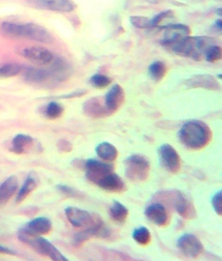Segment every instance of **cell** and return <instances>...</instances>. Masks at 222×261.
Masks as SVG:
<instances>
[{"mask_svg":"<svg viewBox=\"0 0 222 261\" xmlns=\"http://www.w3.org/2000/svg\"><path fill=\"white\" fill-rule=\"evenodd\" d=\"M212 133L207 124L198 120L186 122L179 132L181 142L188 149H204L211 142Z\"/></svg>","mask_w":222,"mask_h":261,"instance_id":"6da1fadb","label":"cell"},{"mask_svg":"<svg viewBox=\"0 0 222 261\" xmlns=\"http://www.w3.org/2000/svg\"><path fill=\"white\" fill-rule=\"evenodd\" d=\"M216 43V40L212 37L188 35L167 48L181 57L200 62L205 58L208 49Z\"/></svg>","mask_w":222,"mask_h":261,"instance_id":"7a4b0ae2","label":"cell"},{"mask_svg":"<svg viewBox=\"0 0 222 261\" xmlns=\"http://www.w3.org/2000/svg\"><path fill=\"white\" fill-rule=\"evenodd\" d=\"M18 238L19 241L40 255L46 256L53 260H67V258L51 242L40 236H30L18 231Z\"/></svg>","mask_w":222,"mask_h":261,"instance_id":"3957f363","label":"cell"},{"mask_svg":"<svg viewBox=\"0 0 222 261\" xmlns=\"http://www.w3.org/2000/svg\"><path fill=\"white\" fill-rule=\"evenodd\" d=\"M157 198L165 200L176 209L177 213L185 220H193L196 217V210L192 202L190 201L181 192L174 191L160 192Z\"/></svg>","mask_w":222,"mask_h":261,"instance_id":"277c9868","label":"cell"},{"mask_svg":"<svg viewBox=\"0 0 222 261\" xmlns=\"http://www.w3.org/2000/svg\"><path fill=\"white\" fill-rule=\"evenodd\" d=\"M125 175L132 182H143L149 177L150 164L145 157L134 154L127 158L125 161Z\"/></svg>","mask_w":222,"mask_h":261,"instance_id":"5b68a950","label":"cell"},{"mask_svg":"<svg viewBox=\"0 0 222 261\" xmlns=\"http://www.w3.org/2000/svg\"><path fill=\"white\" fill-rule=\"evenodd\" d=\"M84 168L86 170L87 179L96 186L100 184L110 174L114 172L112 165L94 159L85 161Z\"/></svg>","mask_w":222,"mask_h":261,"instance_id":"8992f818","label":"cell"},{"mask_svg":"<svg viewBox=\"0 0 222 261\" xmlns=\"http://www.w3.org/2000/svg\"><path fill=\"white\" fill-rule=\"evenodd\" d=\"M65 213L68 222L77 228L93 226L101 220L98 215L74 206H68L65 209Z\"/></svg>","mask_w":222,"mask_h":261,"instance_id":"52a82bcc","label":"cell"},{"mask_svg":"<svg viewBox=\"0 0 222 261\" xmlns=\"http://www.w3.org/2000/svg\"><path fill=\"white\" fill-rule=\"evenodd\" d=\"M158 156L163 168L169 173L176 174L180 171L181 157L171 145H162L158 149Z\"/></svg>","mask_w":222,"mask_h":261,"instance_id":"ba28073f","label":"cell"},{"mask_svg":"<svg viewBox=\"0 0 222 261\" xmlns=\"http://www.w3.org/2000/svg\"><path fill=\"white\" fill-rule=\"evenodd\" d=\"M111 233L110 230L107 229L102 220L99 221L96 224L79 232L76 234L73 244L76 248H80L89 240L93 238H110Z\"/></svg>","mask_w":222,"mask_h":261,"instance_id":"9c48e42d","label":"cell"},{"mask_svg":"<svg viewBox=\"0 0 222 261\" xmlns=\"http://www.w3.org/2000/svg\"><path fill=\"white\" fill-rule=\"evenodd\" d=\"M177 246L179 250L189 258H198L204 251V246L200 239L192 234H185L180 237L177 242Z\"/></svg>","mask_w":222,"mask_h":261,"instance_id":"30bf717a","label":"cell"},{"mask_svg":"<svg viewBox=\"0 0 222 261\" xmlns=\"http://www.w3.org/2000/svg\"><path fill=\"white\" fill-rule=\"evenodd\" d=\"M30 4L35 8L60 13H69L77 8L72 0H30Z\"/></svg>","mask_w":222,"mask_h":261,"instance_id":"8fae6325","label":"cell"},{"mask_svg":"<svg viewBox=\"0 0 222 261\" xmlns=\"http://www.w3.org/2000/svg\"><path fill=\"white\" fill-rule=\"evenodd\" d=\"M53 230V223L46 217H39L30 221L23 226L19 232L30 236H41L48 234Z\"/></svg>","mask_w":222,"mask_h":261,"instance_id":"7c38bea8","label":"cell"},{"mask_svg":"<svg viewBox=\"0 0 222 261\" xmlns=\"http://www.w3.org/2000/svg\"><path fill=\"white\" fill-rule=\"evenodd\" d=\"M22 56L30 62L40 65H46L51 63L54 56L51 51L41 46H30L23 49Z\"/></svg>","mask_w":222,"mask_h":261,"instance_id":"4fadbf2b","label":"cell"},{"mask_svg":"<svg viewBox=\"0 0 222 261\" xmlns=\"http://www.w3.org/2000/svg\"><path fill=\"white\" fill-rule=\"evenodd\" d=\"M105 103L110 115L116 113L124 104L125 93L124 88L119 84H115L106 94Z\"/></svg>","mask_w":222,"mask_h":261,"instance_id":"5bb4252c","label":"cell"},{"mask_svg":"<svg viewBox=\"0 0 222 261\" xmlns=\"http://www.w3.org/2000/svg\"><path fill=\"white\" fill-rule=\"evenodd\" d=\"M145 215L150 222L159 227H166L170 222L168 211L160 203L150 204L145 209Z\"/></svg>","mask_w":222,"mask_h":261,"instance_id":"9a60e30c","label":"cell"},{"mask_svg":"<svg viewBox=\"0 0 222 261\" xmlns=\"http://www.w3.org/2000/svg\"><path fill=\"white\" fill-rule=\"evenodd\" d=\"M165 34L162 44L167 48L171 44L181 39L188 36L191 34V30L187 25L184 24H170L164 27Z\"/></svg>","mask_w":222,"mask_h":261,"instance_id":"2e32d148","label":"cell"},{"mask_svg":"<svg viewBox=\"0 0 222 261\" xmlns=\"http://www.w3.org/2000/svg\"><path fill=\"white\" fill-rule=\"evenodd\" d=\"M84 114L91 118L101 119L110 116L106 108L105 100L99 96L87 100L83 105Z\"/></svg>","mask_w":222,"mask_h":261,"instance_id":"e0dca14e","label":"cell"},{"mask_svg":"<svg viewBox=\"0 0 222 261\" xmlns=\"http://www.w3.org/2000/svg\"><path fill=\"white\" fill-rule=\"evenodd\" d=\"M24 39L32 40L41 43L49 44L53 42V35L41 25L34 23H24Z\"/></svg>","mask_w":222,"mask_h":261,"instance_id":"ac0fdd59","label":"cell"},{"mask_svg":"<svg viewBox=\"0 0 222 261\" xmlns=\"http://www.w3.org/2000/svg\"><path fill=\"white\" fill-rule=\"evenodd\" d=\"M189 88H203L211 91L220 90L221 86L215 77L210 74H197L185 82Z\"/></svg>","mask_w":222,"mask_h":261,"instance_id":"d6986e66","label":"cell"},{"mask_svg":"<svg viewBox=\"0 0 222 261\" xmlns=\"http://www.w3.org/2000/svg\"><path fill=\"white\" fill-rule=\"evenodd\" d=\"M18 182L15 176L7 178L0 186V206L8 203L18 189Z\"/></svg>","mask_w":222,"mask_h":261,"instance_id":"ffe728a7","label":"cell"},{"mask_svg":"<svg viewBox=\"0 0 222 261\" xmlns=\"http://www.w3.org/2000/svg\"><path fill=\"white\" fill-rule=\"evenodd\" d=\"M105 191L111 193H120L126 191L127 187L122 178L114 172L104 179L98 186Z\"/></svg>","mask_w":222,"mask_h":261,"instance_id":"44dd1931","label":"cell"},{"mask_svg":"<svg viewBox=\"0 0 222 261\" xmlns=\"http://www.w3.org/2000/svg\"><path fill=\"white\" fill-rule=\"evenodd\" d=\"M34 142V139L30 136L20 134L16 135L12 141L10 150L16 154L26 153L33 146Z\"/></svg>","mask_w":222,"mask_h":261,"instance_id":"7402d4cb","label":"cell"},{"mask_svg":"<svg viewBox=\"0 0 222 261\" xmlns=\"http://www.w3.org/2000/svg\"><path fill=\"white\" fill-rule=\"evenodd\" d=\"M51 71L49 72L51 76H53L57 81H63L68 79L70 74V67L67 62L62 59H57L52 62Z\"/></svg>","mask_w":222,"mask_h":261,"instance_id":"603a6c76","label":"cell"},{"mask_svg":"<svg viewBox=\"0 0 222 261\" xmlns=\"http://www.w3.org/2000/svg\"><path fill=\"white\" fill-rule=\"evenodd\" d=\"M2 33L6 36L14 39H24V24L15 22H5L1 25Z\"/></svg>","mask_w":222,"mask_h":261,"instance_id":"cb8c5ba5","label":"cell"},{"mask_svg":"<svg viewBox=\"0 0 222 261\" xmlns=\"http://www.w3.org/2000/svg\"><path fill=\"white\" fill-rule=\"evenodd\" d=\"M37 180L34 175H29L25 180L24 183L21 188L16 197V202L17 203H22L24 200L28 198L33 192L36 189L37 187Z\"/></svg>","mask_w":222,"mask_h":261,"instance_id":"d4e9b609","label":"cell"},{"mask_svg":"<svg viewBox=\"0 0 222 261\" xmlns=\"http://www.w3.org/2000/svg\"><path fill=\"white\" fill-rule=\"evenodd\" d=\"M98 156L106 162H113L117 159L118 151L116 148L110 143H100L96 148Z\"/></svg>","mask_w":222,"mask_h":261,"instance_id":"484cf974","label":"cell"},{"mask_svg":"<svg viewBox=\"0 0 222 261\" xmlns=\"http://www.w3.org/2000/svg\"><path fill=\"white\" fill-rule=\"evenodd\" d=\"M25 79L30 83L42 84L48 81L51 75L47 70L36 68H29L26 70Z\"/></svg>","mask_w":222,"mask_h":261,"instance_id":"4316f807","label":"cell"},{"mask_svg":"<svg viewBox=\"0 0 222 261\" xmlns=\"http://www.w3.org/2000/svg\"><path fill=\"white\" fill-rule=\"evenodd\" d=\"M109 213L111 218L118 223H124L129 216L128 209L119 201L113 202Z\"/></svg>","mask_w":222,"mask_h":261,"instance_id":"83f0119b","label":"cell"},{"mask_svg":"<svg viewBox=\"0 0 222 261\" xmlns=\"http://www.w3.org/2000/svg\"><path fill=\"white\" fill-rule=\"evenodd\" d=\"M167 67L166 63L162 61H156L151 63L149 67V72L153 81L159 82L166 76L167 72Z\"/></svg>","mask_w":222,"mask_h":261,"instance_id":"f1b7e54d","label":"cell"},{"mask_svg":"<svg viewBox=\"0 0 222 261\" xmlns=\"http://www.w3.org/2000/svg\"><path fill=\"white\" fill-rule=\"evenodd\" d=\"M132 237L139 245L146 246L151 243V234L150 230L145 227H140L134 230Z\"/></svg>","mask_w":222,"mask_h":261,"instance_id":"f546056e","label":"cell"},{"mask_svg":"<svg viewBox=\"0 0 222 261\" xmlns=\"http://www.w3.org/2000/svg\"><path fill=\"white\" fill-rule=\"evenodd\" d=\"M22 67L17 63H6L0 67V77L9 79L16 76L20 73Z\"/></svg>","mask_w":222,"mask_h":261,"instance_id":"4dcf8cb0","label":"cell"},{"mask_svg":"<svg viewBox=\"0 0 222 261\" xmlns=\"http://www.w3.org/2000/svg\"><path fill=\"white\" fill-rule=\"evenodd\" d=\"M63 112H64V108L56 102L49 103L44 109V115L47 118L51 120L60 118Z\"/></svg>","mask_w":222,"mask_h":261,"instance_id":"1f68e13d","label":"cell"},{"mask_svg":"<svg viewBox=\"0 0 222 261\" xmlns=\"http://www.w3.org/2000/svg\"><path fill=\"white\" fill-rule=\"evenodd\" d=\"M89 82L94 88L102 89L109 86L112 84V79L105 74H96L91 76Z\"/></svg>","mask_w":222,"mask_h":261,"instance_id":"d6a6232c","label":"cell"},{"mask_svg":"<svg viewBox=\"0 0 222 261\" xmlns=\"http://www.w3.org/2000/svg\"><path fill=\"white\" fill-rule=\"evenodd\" d=\"M222 57V49L220 46L215 44L208 49L205 58L207 62L215 63L219 62Z\"/></svg>","mask_w":222,"mask_h":261,"instance_id":"836d02e7","label":"cell"},{"mask_svg":"<svg viewBox=\"0 0 222 261\" xmlns=\"http://www.w3.org/2000/svg\"><path fill=\"white\" fill-rule=\"evenodd\" d=\"M57 190L60 192L61 194L67 197L70 198H81L83 197L84 195L81 192L78 191L75 188L68 187L67 185H58L56 186Z\"/></svg>","mask_w":222,"mask_h":261,"instance_id":"e575fe53","label":"cell"},{"mask_svg":"<svg viewBox=\"0 0 222 261\" xmlns=\"http://www.w3.org/2000/svg\"><path fill=\"white\" fill-rule=\"evenodd\" d=\"M130 22L134 27L138 29H145L151 27L150 18L145 16H133L130 18Z\"/></svg>","mask_w":222,"mask_h":261,"instance_id":"d590c367","label":"cell"},{"mask_svg":"<svg viewBox=\"0 0 222 261\" xmlns=\"http://www.w3.org/2000/svg\"><path fill=\"white\" fill-rule=\"evenodd\" d=\"M174 16V13L171 10L161 12V13L156 15L152 20H151V27H158L160 23L163 22V20L166 19V18L173 17Z\"/></svg>","mask_w":222,"mask_h":261,"instance_id":"8d00e7d4","label":"cell"},{"mask_svg":"<svg viewBox=\"0 0 222 261\" xmlns=\"http://www.w3.org/2000/svg\"><path fill=\"white\" fill-rule=\"evenodd\" d=\"M212 205L217 215H221V191L217 192L212 198Z\"/></svg>","mask_w":222,"mask_h":261,"instance_id":"74e56055","label":"cell"},{"mask_svg":"<svg viewBox=\"0 0 222 261\" xmlns=\"http://www.w3.org/2000/svg\"><path fill=\"white\" fill-rule=\"evenodd\" d=\"M57 148L61 152H69L72 150V145L67 140H60L57 143Z\"/></svg>","mask_w":222,"mask_h":261,"instance_id":"f35d334b","label":"cell"},{"mask_svg":"<svg viewBox=\"0 0 222 261\" xmlns=\"http://www.w3.org/2000/svg\"><path fill=\"white\" fill-rule=\"evenodd\" d=\"M87 93V91L86 90H80L78 91H75V92H73L72 93L67 94V95H65L64 96H61L62 98H72L76 97H80V96H84L86 95Z\"/></svg>","mask_w":222,"mask_h":261,"instance_id":"ab89813d","label":"cell"},{"mask_svg":"<svg viewBox=\"0 0 222 261\" xmlns=\"http://www.w3.org/2000/svg\"><path fill=\"white\" fill-rule=\"evenodd\" d=\"M0 254H5V255H15L16 253L13 250H11L6 247L0 246Z\"/></svg>","mask_w":222,"mask_h":261,"instance_id":"60d3db41","label":"cell"},{"mask_svg":"<svg viewBox=\"0 0 222 261\" xmlns=\"http://www.w3.org/2000/svg\"><path fill=\"white\" fill-rule=\"evenodd\" d=\"M214 27L215 29L217 30H219V32H221L222 29V22L221 19H218L215 21L214 23Z\"/></svg>","mask_w":222,"mask_h":261,"instance_id":"b9f144b4","label":"cell"}]
</instances>
